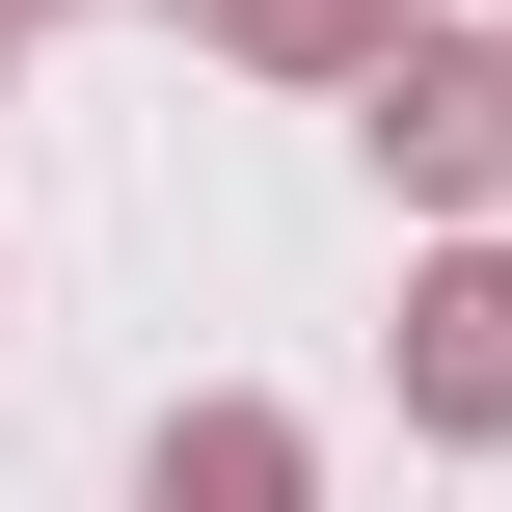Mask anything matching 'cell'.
Returning a JSON list of instances; mask_svg holds the SVG:
<instances>
[{"label": "cell", "mask_w": 512, "mask_h": 512, "mask_svg": "<svg viewBox=\"0 0 512 512\" xmlns=\"http://www.w3.org/2000/svg\"><path fill=\"white\" fill-rule=\"evenodd\" d=\"M351 135H378V189H405V216H459V243H486V216H512V27H405V54L351 81Z\"/></svg>", "instance_id": "6da1fadb"}, {"label": "cell", "mask_w": 512, "mask_h": 512, "mask_svg": "<svg viewBox=\"0 0 512 512\" xmlns=\"http://www.w3.org/2000/svg\"><path fill=\"white\" fill-rule=\"evenodd\" d=\"M405 432L512 459V243H432V270H405Z\"/></svg>", "instance_id": "7a4b0ae2"}, {"label": "cell", "mask_w": 512, "mask_h": 512, "mask_svg": "<svg viewBox=\"0 0 512 512\" xmlns=\"http://www.w3.org/2000/svg\"><path fill=\"white\" fill-rule=\"evenodd\" d=\"M135 512H324V432L216 378V405H162V459H135Z\"/></svg>", "instance_id": "3957f363"}, {"label": "cell", "mask_w": 512, "mask_h": 512, "mask_svg": "<svg viewBox=\"0 0 512 512\" xmlns=\"http://www.w3.org/2000/svg\"><path fill=\"white\" fill-rule=\"evenodd\" d=\"M189 27H216L243 81H378V54H405V27H459V0H189Z\"/></svg>", "instance_id": "277c9868"}, {"label": "cell", "mask_w": 512, "mask_h": 512, "mask_svg": "<svg viewBox=\"0 0 512 512\" xmlns=\"http://www.w3.org/2000/svg\"><path fill=\"white\" fill-rule=\"evenodd\" d=\"M27 27H81V0H0V54H27Z\"/></svg>", "instance_id": "5b68a950"}]
</instances>
